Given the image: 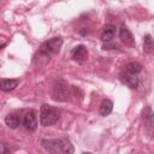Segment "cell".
Returning a JSON list of instances; mask_svg holds the SVG:
<instances>
[{"label": "cell", "mask_w": 154, "mask_h": 154, "mask_svg": "<svg viewBox=\"0 0 154 154\" xmlns=\"http://www.w3.org/2000/svg\"><path fill=\"white\" fill-rule=\"evenodd\" d=\"M59 119V112L53 108L52 106L45 103L41 106V112H40V122L43 126L53 125L58 122Z\"/></svg>", "instance_id": "cell-1"}, {"label": "cell", "mask_w": 154, "mask_h": 154, "mask_svg": "<svg viewBox=\"0 0 154 154\" xmlns=\"http://www.w3.org/2000/svg\"><path fill=\"white\" fill-rule=\"evenodd\" d=\"M53 97L57 101H67L70 97V87L63 82H58L53 87Z\"/></svg>", "instance_id": "cell-2"}, {"label": "cell", "mask_w": 154, "mask_h": 154, "mask_svg": "<svg viewBox=\"0 0 154 154\" xmlns=\"http://www.w3.org/2000/svg\"><path fill=\"white\" fill-rule=\"evenodd\" d=\"M61 46H63V38L61 37H53V38L46 41L41 46V52L45 53V54H48V53H59Z\"/></svg>", "instance_id": "cell-3"}, {"label": "cell", "mask_w": 154, "mask_h": 154, "mask_svg": "<svg viewBox=\"0 0 154 154\" xmlns=\"http://www.w3.org/2000/svg\"><path fill=\"white\" fill-rule=\"evenodd\" d=\"M143 120L146 125V131L148 135H154V113L150 107H147L143 112Z\"/></svg>", "instance_id": "cell-4"}, {"label": "cell", "mask_w": 154, "mask_h": 154, "mask_svg": "<svg viewBox=\"0 0 154 154\" xmlns=\"http://www.w3.org/2000/svg\"><path fill=\"white\" fill-rule=\"evenodd\" d=\"M23 125L29 131H35L37 128V117L34 111H29L25 113L23 118Z\"/></svg>", "instance_id": "cell-5"}, {"label": "cell", "mask_w": 154, "mask_h": 154, "mask_svg": "<svg viewBox=\"0 0 154 154\" xmlns=\"http://www.w3.org/2000/svg\"><path fill=\"white\" fill-rule=\"evenodd\" d=\"M41 144L51 154H59L61 152V149H60V140H42Z\"/></svg>", "instance_id": "cell-6"}, {"label": "cell", "mask_w": 154, "mask_h": 154, "mask_svg": "<svg viewBox=\"0 0 154 154\" xmlns=\"http://www.w3.org/2000/svg\"><path fill=\"white\" fill-rule=\"evenodd\" d=\"M88 58V51L83 45H79L72 51V59L77 63H83Z\"/></svg>", "instance_id": "cell-7"}, {"label": "cell", "mask_w": 154, "mask_h": 154, "mask_svg": "<svg viewBox=\"0 0 154 154\" xmlns=\"http://www.w3.org/2000/svg\"><path fill=\"white\" fill-rule=\"evenodd\" d=\"M114 34H116V26L114 25H112V24L105 25L102 29V32H101V41L103 43L111 42L112 38L114 37Z\"/></svg>", "instance_id": "cell-8"}, {"label": "cell", "mask_w": 154, "mask_h": 154, "mask_svg": "<svg viewBox=\"0 0 154 154\" xmlns=\"http://www.w3.org/2000/svg\"><path fill=\"white\" fill-rule=\"evenodd\" d=\"M119 79L122 81L123 84H125V85H128V87H130L132 89L137 88V85H138V78L135 77L134 75L128 73V72L126 73H120L119 75Z\"/></svg>", "instance_id": "cell-9"}, {"label": "cell", "mask_w": 154, "mask_h": 154, "mask_svg": "<svg viewBox=\"0 0 154 154\" xmlns=\"http://www.w3.org/2000/svg\"><path fill=\"white\" fill-rule=\"evenodd\" d=\"M119 38L124 43H126V45H131L132 43L134 37H132L131 31L128 29V26H125V25H122L120 26V29H119Z\"/></svg>", "instance_id": "cell-10"}, {"label": "cell", "mask_w": 154, "mask_h": 154, "mask_svg": "<svg viewBox=\"0 0 154 154\" xmlns=\"http://www.w3.org/2000/svg\"><path fill=\"white\" fill-rule=\"evenodd\" d=\"M5 123H6V125H7L8 128H11V129H16V128L19 125V123H20L19 116H18L17 113H10V114L6 116V118H5Z\"/></svg>", "instance_id": "cell-11"}, {"label": "cell", "mask_w": 154, "mask_h": 154, "mask_svg": "<svg viewBox=\"0 0 154 154\" xmlns=\"http://www.w3.org/2000/svg\"><path fill=\"white\" fill-rule=\"evenodd\" d=\"M18 81L17 79H7V78H2L1 79V90L2 91H11L13 90L17 85H18Z\"/></svg>", "instance_id": "cell-12"}, {"label": "cell", "mask_w": 154, "mask_h": 154, "mask_svg": "<svg viewBox=\"0 0 154 154\" xmlns=\"http://www.w3.org/2000/svg\"><path fill=\"white\" fill-rule=\"evenodd\" d=\"M112 109H113V102L111 101V100H103L102 102H101V105H100V109H99V112H100V114L102 116V117H106V116H108L111 112H112Z\"/></svg>", "instance_id": "cell-13"}, {"label": "cell", "mask_w": 154, "mask_h": 154, "mask_svg": "<svg viewBox=\"0 0 154 154\" xmlns=\"http://www.w3.org/2000/svg\"><path fill=\"white\" fill-rule=\"evenodd\" d=\"M60 149H61L63 154H73V152H75V148H73L72 143L67 138H61L60 140Z\"/></svg>", "instance_id": "cell-14"}, {"label": "cell", "mask_w": 154, "mask_h": 154, "mask_svg": "<svg viewBox=\"0 0 154 154\" xmlns=\"http://www.w3.org/2000/svg\"><path fill=\"white\" fill-rule=\"evenodd\" d=\"M125 70H126L128 73L136 76L137 73H140L142 71V65L140 63H137V61H131L125 66Z\"/></svg>", "instance_id": "cell-15"}, {"label": "cell", "mask_w": 154, "mask_h": 154, "mask_svg": "<svg viewBox=\"0 0 154 154\" xmlns=\"http://www.w3.org/2000/svg\"><path fill=\"white\" fill-rule=\"evenodd\" d=\"M143 51L146 53H152L154 51V40L150 35H146L143 37Z\"/></svg>", "instance_id": "cell-16"}, {"label": "cell", "mask_w": 154, "mask_h": 154, "mask_svg": "<svg viewBox=\"0 0 154 154\" xmlns=\"http://www.w3.org/2000/svg\"><path fill=\"white\" fill-rule=\"evenodd\" d=\"M0 154H10V147L7 146V143L2 142L1 143V152Z\"/></svg>", "instance_id": "cell-17"}, {"label": "cell", "mask_w": 154, "mask_h": 154, "mask_svg": "<svg viewBox=\"0 0 154 154\" xmlns=\"http://www.w3.org/2000/svg\"><path fill=\"white\" fill-rule=\"evenodd\" d=\"M116 46L113 45V43H111V42H107V43H103V49H112V48H114Z\"/></svg>", "instance_id": "cell-18"}, {"label": "cell", "mask_w": 154, "mask_h": 154, "mask_svg": "<svg viewBox=\"0 0 154 154\" xmlns=\"http://www.w3.org/2000/svg\"><path fill=\"white\" fill-rule=\"evenodd\" d=\"M82 154H91V153H89V152H84V153H82Z\"/></svg>", "instance_id": "cell-19"}]
</instances>
